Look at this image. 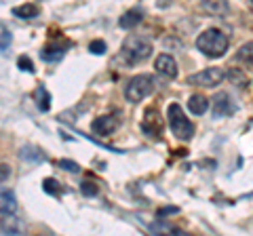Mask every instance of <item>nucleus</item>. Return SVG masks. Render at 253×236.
<instances>
[{
  "mask_svg": "<svg viewBox=\"0 0 253 236\" xmlns=\"http://www.w3.org/2000/svg\"><path fill=\"white\" fill-rule=\"evenodd\" d=\"M188 110L194 116H203L209 110V99L205 97V95H192V97L188 99Z\"/></svg>",
  "mask_w": 253,
  "mask_h": 236,
  "instance_id": "obj_14",
  "label": "nucleus"
},
{
  "mask_svg": "<svg viewBox=\"0 0 253 236\" xmlns=\"http://www.w3.org/2000/svg\"><path fill=\"white\" fill-rule=\"evenodd\" d=\"M89 51L95 53V55H104V53H106V42H104V40H93V42L89 44Z\"/></svg>",
  "mask_w": 253,
  "mask_h": 236,
  "instance_id": "obj_25",
  "label": "nucleus"
},
{
  "mask_svg": "<svg viewBox=\"0 0 253 236\" xmlns=\"http://www.w3.org/2000/svg\"><path fill=\"white\" fill-rule=\"evenodd\" d=\"M226 72L219 68H207L203 72H196L192 76H188V84H196V86H217L219 82H224Z\"/></svg>",
  "mask_w": 253,
  "mask_h": 236,
  "instance_id": "obj_5",
  "label": "nucleus"
},
{
  "mask_svg": "<svg viewBox=\"0 0 253 236\" xmlns=\"http://www.w3.org/2000/svg\"><path fill=\"white\" fill-rule=\"evenodd\" d=\"M152 91H154V78L150 74H137L126 82L125 97L131 104H139V101H144L146 97L152 95Z\"/></svg>",
  "mask_w": 253,
  "mask_h": 236,
  "instance_id": "obj_4",
  "label": "nucleus"
},
{
  "mask_svg": "<svg viewBox=\"0 0 253 236\" xmlns=\"http://www.w3.org/2000/svg\"><path fill=\"white\" fill-rule=\"evenodd\" d=\"M9 175H11V169L6 167V164H0V184L6 182V179H9Z\"/></svg>",
  "mask_w": 253,
  "mask_h": 236,
  "instance_id": "obj_27",
  "label": "nucleus"
},
{
  "mask_svg": "<svg viewBox=\"0 0 253 236\" xmlns=\"http://www.w3.org/2000/svg\"><path fill=\"white\" fill-rule=\"evenodd\" d=\"M116 127H118V120L110 114L97 116L93 120V133H97V135H110V133L116 131Z\"/></svg>",
  "mask_w": 253,
  "mask_h": 236,
  "instance_id": "obj_10",
  "label": "nucleus"
},
{
  "mask_svg": "<svg viewBox=\"0 0 253 236\" xmlns=\"http://www.w3.org/2000/svg\"><path fill=\"white\" fill-rule=\"evenodd\" d=\"M150 55H152V44L144 38H137V36H129L126 40L123 42V57L129 66H135L146 61Z\"/></svg>",
  "mask_w": 253,
  "mask_h": 236,
  "instance_id": "obj_3",
  "label": "nucleus"
},
{
  "mask_svg": "<svg viewBox=\"0 0 253 236\" xmlns=\"http://www.w3.org/2000/svg\"><path fill=\"white\" fill-rule=\"evenodd\" d=\"M249 9H251V13H253V0H249Z\"/></svg>",
  "mask_w": 253,
  "mask_h": 236,
  "instance_id": "obj_29",
  "label": "nucleus"
},
{
  "mask_svg": "<svg viewBox=\"0 0 253 236\" xmlns=\"http://www.w3.org/2000/svg\"><path fill=\"white\" fill-rule=\"evenodd\" d=\"M6 44H11V34L9 32H2V36H0V53L6 51Z\"/></svg>",
  "mask_w": 253,
  "mask_h": 236,
  "instance_id": "obj_26",
  "label": "nucleus"
},
{
  "mask_svg": "<svg viewBox=\"0 0 253 236\" xmlns=\"http://www.w3.org/2000/svg\"><path fill=\"white\" fill-rule=\"evenodd\" d=\"M141 131L150 137H161L163 135V120H161V116L156 114L154 108H150L146 112L144 122H141Z\"/></svg>",
  "mask_w": 253,
  "mask_h": 236,
  "instance_id": "obj_7",
  "label": "nucleus"
},
{
  "mask_svg": "<svg viewBox=\"0 0 253 236\" xmlns=\"http://www.w3.org/2000/svg\"><path fill=\"white\" fill-rule=\"evenodd\" d=\"M211 112L215 118H221V116H228L234 112V104L228 93H215L211 97Z\"/></svg>",
  "mask_w": 253,
  "mask_h": 236,
  "instance_id": "obj_6",
  "label": "nucleus"
},
{
  "mask_svg": "<svg viewBox=\"0 0 253 236\" xmlns=\"http://www.w3.org/2000/svg\"><path fill=\"white\" fill-rule=\"evenodd\" d=\"M154 68H156V72L161 74V76H167V78H175L177 76V64H175V59H173L171 55H167V53L158 55L156 61H154Z\"/></svg>",
  "mask_w": 253,
  "mask_h": 236,
  "instance_id": "obj_9",
  "label": "nucleus"
},
{
  "mask_svg": "<svg viewBox=\"0 0 253 236\" xmlns=\"http://www.w3.org/2000/svg\"><path fill=\"white\" fill-rule=\"evenodd\" d=\"M144 21V11H139V9H131V11H126L121 21H118V26H121L123 30H133V28H137L139 23Z\"/></svg>",
  "mask_w": 253,
  "mask_h": 236,
  "instance_id": "obj_13",
  "label": "nucleus"
},
{
  "mask_svg": "<svg viewBox=\"0 0 253 236\" xmlns=\"http://www.w3.org/2000/svg\"><path fill=\"white\" fill-rule=\"evenodd\" d=\"M226 78H228V80H230L234 86H239V89H245V86L249 84V78L245 76V72H243V70H239V68L228 70V72H226Z\"/></svg>",
  "mask_w": 253,
  "mask_h": 236,
  "instance_id": "obj_15",
  "label": "nucleus"
},
{
  "mask_svg": "<svg viewBox=\"0 0 253 236\" xmlns=\"http://www.w3.org/2000/svg\"><path fill=\"white\" fill-rule=\"evenodd\" d=\"M236 61L243 64H253V42H245L239 51H236Z\"/></svg>",
  "mask_w": 253,
  "mask_h": 236,
  "instance_id": "obj_19",
  "label": "nucleus"
},
{
  "mask_svg": "<svg viewBox=\"0 0 253 236\" xmlns=\"http://www.w3.org/2000/svg\"><path fill=\"white\" fill-rule=\"evenodd\" d=\"M57 167L63 169V171H68V173H81V164H78L76 160H70V158H61L57 162Z\"/></svg>",
  "mask_w": 253,
  "mask_h": 236,
  "instance_id": "obj_21",
  "label": "nucleus"
},
{
  "mask_svg": "<svg viewBox=\"0 0 253 236\" xmlns=\"http://www.w3.org/2000/svg\"><path fill=\"white\" fill-rule=\"evenodd\" d=\"M17 66H19V70H23V72H30V74H34V66H32V59L30 57H21L17 59Z\"/></svg>",
  "mask_w": 253,
  "mask_h": 236,
  "instance_id": "obj_24",
  "label": "nucleus"
},
{
  "mask_svg": "<svg viewBox=\"0 0 253 236\" xmlns=\"http://www.w3.org/2000/svg\"><path fill=\"white\" fill-rule=\"evenodd\" d=\"M201 6L207 15H213V17H221V15L228 13V0H201Z\"/></svg>",
  "mask_w": 253,
  "mask_h": 236,
  "instance_id": "obj_12",
  "label": "nucleus"
},
{
  "mask_svg": "<svg viewBox=\"0 0 253 236\" xmlns=\"http://www.w3.org/2000/svg\"><path fill=\"white\" fill-rule=\"evenodd\" d=\"M19 156H21L23 160H30V162H41V160H44V154L38 150V148H32V146L21 148Z\"/></svg>",
  "mask_w": 253,
  "mask_h": 236,
  "instance_id": "obj_18",
  "label": "nucleus"
},
{
  "mask_svg": "<svg viewBox=\"0 0 253 236\" xmlns=\"http://www.w3.org/2000/svg\"><path fill=\"white\" fill-rule=\"evenodd\" d=\"M196 49L211 59H217L228 51V36L217 28H209L196 38Z\"/></svg>",
  "mask_w": 253,
  "mask_h": 236,
  "instance_id": "obj_1",
  "label": "nucleus"
},
{
  "mask_svg": "<svg viewBox=\"0 0 253 236\" xmlns=\"http://www.w3.org/2000/svg\"><path fill=\"white\" fill-rule=\"evenodd\" d=\"M0 232L19 236V234L26 232V224H23L21 217H17L15 213H4V217L0 219Z\"/></svg>",
  "mask_w": 253,
  "mask_h": 236,
  "instance_id": "obj_8",
  "label": "nucleus"
},
{
  "mask_svg": "<svg viewBox=\"0 0 253 236\" xmlns=\"http://www.w3.org/2000/svg\"><path fill=\"white\" fill-rule=\"evenodd\" d=\"M165 213H177V209H175V207H169V209H163V211H158V215H165Z\"/></svg>",
  "mask_w": 253,
  "mask_h": 236,
  "instance_id": "obj_28",
  "label": "nucleus"
},
{
  "mask_svg": "<svg viewBox=\"0 0 253 236\" xmlns=\"http://www.w3.org/2000/svg\"><path fill=\"white\" fill-rule=\"evenodd\" d=\"M13 15H17L19 19H34L36 15H38V6H36V4H32V2L21 4V6H15V9H13Z\"/></svg>",
  "mask_w": 253,
  "mask_h": 236,
  "instance_id": "obj_17",
  "label": "nucleus"
},
{
  "mask_svg": "<svg viewBox=\"0 0 253 236\" xmlns=\"http://www.w3.org/2000/svg\"><path fill=\"white\" fill-rule=\"evenodd\" d=\"M42 55V59L46 61H57L63 57V49H55V46H46V49L41 53Z\"/></svg>",
  "mask_w": 253,
  "mask_h": 236,
  "instance_id": "obj_20",
  "label": "nucleus"
},
{
  "mask_svg": "<svg viewBox=\"0 0 253 236\" xmlns=\"http://www.w3.org/2000/svg\"><path fill=\"white\" fill-rule=\"evenodd\" d=\"M17 211V196L11 188L0 186V213H15Z\"/></svg>",
  "mask_w": 253,
  "mask_h": 236,
  "instance_id": "obj_11",
  "label": "nucleus"
},
{
  "mask_svg": "<svg viewBox=\"0 0 253 236\" xmlns=\"http://www.w3.org/2000/svg\"><path fill=\"white\" fill-rule=\"evenodd\" d=\"M167 118H169V127L173 131V135L181 141H188L194 137V124L188 120V116L184 114L179 104H169L167 108Z\"/></svg>",
  "mask_w": 253,
  "mask_h": 236,
  "instance_id": "obj_2",
  "label": "nucleus"
},
{
  "mask_svg": "<svg viewBox=\"0 0 253 236\" xmlns=\"http://www.w3.org/2000/svg\"><path fill=\"white\" fill-rule=\"evenodd\" d=\"M34 99H36L38 110H42V112H46V110L51 108V95L44 86H38V89L34 91Z\"/></svg>",
  "mask_w": 253,
  "mask_h": 236,
  "instance_id": "obj_16",
  "label": "nucleus"
},
{
  "mask_svg": "<svg viewBox=\"0 0 253 236\" xmlns=\"http://www.w3.org/2000/svg\"><path fill=\"white\" fill-rule=\"evenodd\" d=\"M81 192L84 196H95L99 192V188H97V184H95V182H89V179H86V182L81 184Z\"/></svg>",
  "mask_w": 253,
  "mask_h": 236,
  "instance_id": "obj_22",
  "label": "nucleus"
},
{
  "mask_svg": "<svg viewBox=\"0 0 253 236\" xmlns=\"http://www.w3.org/2000/svg\"><path fill=\"white\" fill-rule=\"evenodd\" d=\"M42 190L44 192H49V194H59L61 192V188H59V184L57 182H55V179H44V182H42Z\"/></svg>",
  "mask_w": 253,
  "mask_h": 236,
  "instance_id": "obj_23",
  "label": "nucleus"
}]
</instances>
